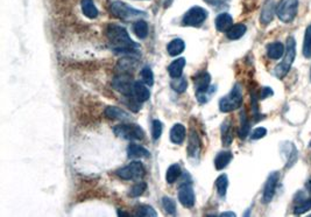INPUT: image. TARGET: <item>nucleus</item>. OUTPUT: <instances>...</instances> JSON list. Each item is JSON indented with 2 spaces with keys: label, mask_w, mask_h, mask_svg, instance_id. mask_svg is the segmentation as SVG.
<instances>
[{
  "label": "nucleus",
  "mask_w": 311,
  "mask_h": 217,
  "mask_svg": "<svg viewBox=\"0 0 311 217\" xmlns=\"http://www.w3.org/2000/svg\"><path fill=\"white\" fill-rule=\"evenodd\" d=\"M106 36L116 51L127 54L139 53V44L131 39L124 27L119 25H109L106 28Z\"/></svg>",
  "instance_id": "1"
},
{
  "label": "nucleus",
  "mask_w": 311,
  "mask_h": 217,
  "mask_svg": "<svg viewBox=\"0 0 311 217\" xmlns=\"http://www.w3.org/2000/svg\"><path fill=\"white\" fill-rule=\"evenodd\" d=\"M296 57V41L294 37H288L286 44V53L285 57L282 58V62L280 64L276 65L274 74L278 78H283L288 74L290 69H292V65L295 61Z\"/></svg>",
  "instance_id": "2"
},
{
  "label": "nucleus",
  "mask_w": 311,
  "mask_h": 217,
  "mask_svg": "<svg viewBox=\"0 0 311 217\" xmlns=\"http://www.w3.org/2000/svg\"><path fill=\"white\" fill-rule=\"evenodd\" d=\"M243 89H241L239 84H236L232 90L219 101V110L225 113L234 111L236 109L240 108L241 104H243Z\"/></svg>",
  "instance_id": "3"
},
{
  "label": "nucleus",
  "mask_w": 311,
  "mask_h": 217,
  "mask_svg": "<svg viewBox=\"0 0 311 217\" xmlns=\"http://www.w3.org/2000/svg\"><path fill=\"white\" fill-rule=\"evenodd\" d=\"M110 11H111L112 14L117 16V18L125 20V21L145 16V12L139 11V9H137L134 7H131L130 5H127L126 2H123V1L111 2Z\"/></svg>",
  "instance_id": "4"
},
{
  "label": "nucleus",
  "mask_w": 311,
  "mask_h": 217,
  "mask_svg": "<svg viewBox=\"0 0 311 217\" xmlns=\"http://www.w3.org/2000/svg\"><path fill=\"white\" fill-rule=\"evenodd\" d=\"M299 11V0H280L276 6V15L282 22H292Z\"/></svg>",
  "instance_id": "5"
},
{
  "label": "nucleus",
  "mask_w": 311,
  "mask_h": 217,
  "mask_svg": "<svg viewBox=\"0 0 311 217\" xmlns=\"http://www.w3.org/2000/svg\"><path fill=\"white\" fill-rule=\"evenodd\" d=\"M113 132L126 140H143L145 138L144 130L137 124H119L113 127Z\"/></svg>",
  "instance_id": "6"
},
{
  "label": "nucleus",
  "mask_w": 311,
  "mask_h": 217,
  "mask_svg": "<svg viewBox=\"0 0 311 217\" xmlns=\"http://www.w3.org/2000/svg\"><path fill=\"white\" fill-rule=\"evenodd\" d=\"M116 174L120 179H123V180L139 181L145 177L146 170H145L143 163H140V161H133V163L127 165V166L117 171Z\"/></svg>",
  "instance_id": "7"
},
{
  "label": "nucleus",
  "mask_w": 311,
  "mask_h": 217,
  "mask_svg": "<svg viewBox=\"0 0 311 217\" xmlns=\"http://www.w3.org/2000/svg\"><path fill=\"white\" fill-rule=\"evenodd\" d=\"M207 18V11L205 8L199 7V6H195L191 7L188 12L183 15L182 23L183 26L189 27H199L203 25Z\"/></svg>",
  "instance_id": "8"
},
{
  "label": "nucleus",
  "mask_w": 311,
  "mask_h": 217,
  "mask_svg": "<svg viewBox=\"0 0 311 217\" xmlns=\"http://www.w3.org/2000/svg\"><path fill=\"white\" fill-rule=\"evenodd\" d=\"M211 83V76L206 71L198 72L195 76V89L196 97L199 103H205L207 97V91Z\"/></svg>",
  "instance_id": "9"
},
{
  "label": "nucleus",
  "mask_w": 311,
  "mask_h": 217,
  "mask_svg": "<svg viewBox=\"0 0 311 217\" xmlns=\"http://www.w3.org/2000/svg\"><path fill=\"white\" fill-rule=\"evenodd\" d=\"M134 83L136 82L132 81L129 74H119V76L112 81V87L126 97H133Z\"/></svg>",
  "instance_id": "10"
},
{
  "label": "nucleus",
  "mask_w": 311,
  "mask_h": 217,
  "mask_svg": "<svg viewBox=\"0 0 311 217\" xmlns=\"http://www.w3.org/2000/svg\"><path fill=\"white\" fill-rule=\"evenodd\" d=\"M279 180H280L279 172H273V173L269 174L267 181H266V184H265L264 194H262V202L269 203L272 201L275 195V191H276V187H278Z\"/></svg>",
  "instance_id": "11"
},
{
  "label": "nucleus",
  "mask_w": 311,
  "mask_h": 217,
  "mask_svg": "<svg viewBox=\"0 0 311 217\" xmlns=\"http://www.w3.org/2000/svg\"><path fill=\"white\" fill-rule=\"evenodd\" d=\"M178 201L185 208H192L195 206L196 196L192 187L190 185H183L178 191Z\"/></svg>",
  "instance_id": "12"
},
{
  "label": "nucleus",
  "mask_w": 311,
  "mask_h": 217,
  "mask_svg": "<svg viewBox=\"0 0 311 217\" xmlns=\"http://www.w3.org/2000/svg\"><path fill=\"white\" fill-rule=\"evenodd\" d=\"M275 13L276 8L274 0H266L264 6H262L260 14V21L262 25H269L273 21V19H274Z\"/></svg>",
  "instance_id": "13"
},
{
  "label": "nucleus",
  "mask_w": 311,
  "mask_h": 217,
  "mask_svg": "<svg viewBox=\"0 0 311 217\" xmlns=\"http://www.w3.org/2000/svg\"><path fill=\"white\" fill-rule=\"evenodd\" d=\"M133 97L140 103H144L150 99L151 97L150 89L146 87V84H145L144 82H136V83H134Z\"/></svg>",
  "instance_id": "14"
},
{
  "label": "nucleus",
  "mask_w": 311,
  "mask_h": 217,
  "mask_svg": "<svg viewBox=\"0 0 311 217\" xmlns=\"http://www.w3.org/2000/svg\"><path fill=\"white\" fill-rule=\"evenodd\" d=\"M286 53L285 44L280 41H275V42L269 43L267 46V55L272 60H280Z\"/></svg>",
  "instance_id": "15"
},
{
  "label": "nucleus",
  "mask_w": 311,
  "mask_h": 217,
  "mask_svg": "<svg viewBox=\"0 0 311 217\" xmlns=\"http://www.w3.org/2000/svg\"><path fill=\"white\" fill-rule=\"evenodd\" d=\"M216 28L218 32H227L233 26V19L229 13H222L216 18Z\"/></svg>",
  "instance_id": "16"
},
{
  "label": "nucleus",
  "mask_w": 311,
  "mask_h": 217,
  "mask_svg": "<svg viewBox=\"0 0 311 217\" xmlns=\"http://www.w3.org/2000/svg\"><path fill=\"white\" fill-rule=\"evenodd\" d=\"M105 116L110 119H116V120H129L130 119V113L123 110L118 106H108L105 109Z\"/></svg>",
  "instance_id": "17"
},
{
  "label": "nucleus",
  "mask_w": 311,
  "mask_h": 217,
  "mask_svg": "<svg viewBox=\"0 0 311 217\" xmlns=\"http://www.w3.org/2000/svg\"><path fill=\"white\" fill-rule=\"evenodd\" d=\"M127 156L132 159H144V158L150 157V151L138 144H131L127 147Z\"/></svg>",
  "instance_id": "18"
},
{
  "label": "nucleus",
  "mask_w": 311,
  "mask_h": 217,
  "mask_svg": "<svg viewBox=\"0 0 311 217\" xmlns=\"http://www.w3.org/2000/svg\"><path fill=\"white\" fill-rule=\"evenodd\" d=\"M185 134H186V130L184 125H182V124H175L170 130L171 143H174L176 145L182 144L185 139Z\"/></svg>",
  "instance_id": "19"
},
{
  "label": "nucleus",
  "mask_w": 311,
  "mask_h": 217,
  "mask_svg": "<svg viewBox=\"0 0 311 217\" xmlns=\"http://www.w3.org/2000/svg\"><path fill=\"white\" fill-rule=\"evenodd\" d=\"M233 159V154L230 152V151H222L217 154L216 159H215V166L216 170L222 171L224 168L229 166V164L231 163V160Z\"/></svg>",
  "instance_id": "20"
},
{
  "label": "nucleus",
  "mask_w": 311,
  "mask_h": 217,
  "mask_svg": "<svg viewBox=\"0 0 311 217\" xmlns=\"http://www.w3.org/2000/svg\"><path fill=\"white\" fill-rule=\"evenodd\" d=\"M185 65V58L179 57L177 60H175L174 62H171L170 65L168 67L169 75H170L171 78H177L181 77L183 74V69H184Z\"/></svg>",
  "instance_id": "21"
},
{
  "label": "nucleus",
  "mask_w": 311,
  "mask_h": 217,
  "mask_svg": "<svg viewBox=\"0 0 311 217\" xmlns=\"http://www.w3.org/2000/svg\"><path fill=\"white\" fill-rule=\"evenodd\" d=\"M82 6V12L84 13V15L89 19H96L98 16L99 12L97 9L93 0H82L81 1Z\"/></svg>",
  "instance_id": "22"
},
{
  "label": "nucleus",
  "mask_w": 311,
  "mask_h": 217,
  "mask_svg": "<svg viewBox=\"0 0 311 217\" xmlns=\"http://www.w3.org/2000/svg\"><path fill=\"white\" fill-rule=\"evenodd\" d=\"M200 150V141L198 139V136L195 131H191L189 136V145H188V153L190 157H197Z\"/></svg>",
  "instance_id": "23"
},
{
  "label": "nucleus",
  "mask_w": 311,
  "mask_h": 217,
  "mask_svg": "<svg viewBox=\"0 0 311 217\" xmlns=\"http://www.w3.org/2000/svg\"><path fill=\"white\" fill-rule=\"evenodd\" d=\"M233 141V129L230 120L223 123L222 126V143L224 146H230Z\"/></svg>",
  "instance_id": "24"
},
{
  "label": "nucleus",
  "mask_w": 311,
  "mask_h": 217,
  "mask_svg": "<svg viewBox=\"0 0 311 217\" xmlns=\"http://www.w3.org/2000/svg\"><path fill=\"white\" fill-rule=\"evenodd\" d=\"M247 27L244 25V23H237V25H233L231 28L226 32L227 39L230 40H239L240 37H243L246 33Z\"/></svg>",
  "instance_id": "25"
},
{
  "label": "nucleus",
  "mask_w": 311,
  "mask_h": 217,
  "mask_svg": "<svg viewBox=\"0 0 311 217\" xmlns=\"http://www.w3.org/2000/svg\"><path fill=\"white\" fill-rule=\"evenodd\" d=\"M185 48V43L182 39H174L171 40L167 46V51L170 56H177L181 53H183Z\"/></svg>",
  "instance_id": "26"
},
{
  "label": "nucleus",
  "mask_w": 311,
  "mask_h": 217,
  "mask_svg": "<svg viewBox=\"0 0 311 217\" xmlns=\"http://www.w3.org/2000/svg\"><path fill=\"white\" fill-rule=\"evenodd\" d=\"M133 32L140 40L146 39L148 35V23L145 20H137L132 26Z\"/></svg>",
  "instance_id": "27"
},
{
  "label": "nucleus",
  "mask_w": 311,
  "mask_h": 217,
  "mask_svg": "<svg viewBox=\"0 0 311 217\" xmlns=\"http://www.w3.org/2000/svg\"><path fill=\"white\" fill-rule=\"evenodd\" d=\"M137 67V62L133 58H124L120 60L117 69H118L119 74H131V71L134 70V68Z\"/></svg>",
  "instance_id": "28"
},
{
  "label": "nucleus",
  "mask_w": 311,
  "mask_h": 217,
  "mask_svg": "<svg viewBox=\"0 0 311 217\" xmlns=\"http://www.w3.org/2000/svg\"><path fill=\"white\" fill-rule=\"evenodd\" d=\"M181 174H182L181 166L177 164H172L171 166H169L167 173H165V180H167L168 184H174V182L181 177Z\"/></svg>",
  "instance_id": "29"
},
{
  "label": "nucleus",
  "mask_w": 311,
  "mask_h": 217,
  "mask_svg": "<svg viewBox=\"0 0 311 217\" xmlns=\"http://www.w3.org/2000/svg\"><path fill=\"white\" fill-rule=\"evenodd\" d=\"M227 187H229V178H227L226 174H222L220 177L217 178L216 188L220 198H225Z\"/></svg>",
  "instance_id": "30"
},
{
  "label": "nucleus",
  "mask_w": 311,
  "mask_h": 217,
  "mask_svg": "<svg viewBox=\"0 0 311 217\" xmlns=\"http://www.w3.org/2000/svg\"><path fill=\"white\" fill-rule=\"evenodd\" d=\"M240 129H239V136L240 138H243V139H245L248 134H250V130H251V124L250 122H248V118H247V115L246 112L243 111L240 115Z\"/></svg>",
  "instance_id": "31"
},
{
  "label": "nucleus",
  "mask_w": 311,
  "mask_h": 217,
  "mask_svg": "<svg viewBox=\"0 0 311 217\" xmlns=\"http://www.w3.org/2000/svg\"><path fill=\"white\" fill-rule=\"evenodd\" d=\"M141 80L148 87H152L154 84V74L150 67H144L140 71Z\"/></svg>",
  "instance_id": "32"
},
{
  "label": "nucleus",
  "mask_w": 311,
  "mask_h": 217,
  "mask_svg": "<svg viewBox=\"0 0 311 217\" xmlns=\"http://www.w3.org/2000/svg\"><path fill=\"white\" fill-rule=\"evenodd\" d=\"M170 85L176 92H178V94H182V92H184L186 90V88H188V82H186L184 77L181 76V77L174 78V80L171 81Z\"/></svg>",
  "instance_id": "33"
},
{
  "label": "nucleus",
  "mask_w": 311,
  "mask_h": 217,
  "mask_svg": "<svg viewBox=\"0 0 311 217\" xmlns=\"http://www.w3.org/2000/svg\"><path fill=\"white\" fill-rule=\"evenodd\" d=\"M303 55L307 58L311 57V25L306 30V36H304V46H303Z\"/></svg>",
  "instance_id": "34"
},
{
  "label": "nucleus",
  "mask_w": 311,
  "mask_h": 217,
  "mask_svg": "<svg viewBox=\"0 0 311 217\" xmlns=\"http://www.w3.org/2000/svg\"><path fill=\"white\" fill-rule=\"evenodd\" d=\"M146 189H147L146 182L140 181V182H138L137 185H134L132 188H131L129 195L131 196V198H139V196L144 194Z\"/></svg>",
  "instance_id": "35"
},
{
  "label": "nucleus",
  "mask_w": 311,
  "mask_h": 217,
  "mask_svg": "<svg viewBox=\"0 0 311 217\" xmlns=\"http://www.w3.org/2000/svg\"><path fill=\"white\" fill-rule=\"evenodd\" d=\"M136 216H146V217H155L157 215L156 212L152 208L151 206H140L137 208V213L134 214Z\"/></svg>",
  "instance_id": "36"
},
{
  "label": "nucleus",
  "mask_w": 311,
  "mask_h": 217,
  "mask_svg": "<svg viewBox=\"0 0 311 217\" xmlns=\"http://www.w3.org/2000/svg\"><path fill=\"white\" fill-rule=\"evenodd\" d=\"M162 206L165 212L168 214H175L176 213V202L175 200H172L171 198H168V196H164L162 199Z\"/></svg>",
  "instance_id": "37"
},
{
  "label": "nucleus",
  "mask_w": 311,
  "mask_h": 217,
  "mask_svg": "<svg viewBox=\"0 0 311 217\" xmlns=\"http://www.w3.org/2000/svg\"><path fill=\"white\" fill-rule=\"evenodd\" d=\"M162 131H163V126H162L160 120H153V123H152V137H153L154 140H157L161 137Z\"/></svg>",
  "instance_id": "38"
},
{
  "label": "nucleus",
  "mask_w": 311,
  "mask_h": 217,
  "mask_svg": "<svg viewBox=\"0 0 311 217\" xmlns=\"http://www.w3.org/2000/svg\"><path fill=\"white\" fill-rule=\"evenodd\" d=\"M311 209V199H308V200H304V201H302L300 203L299 206L295 207V209H294V214L295 215H302V214L307 213L308 210Z\"/></svg>",
  "instance_id": "39"
},
{
  "label": "nucleus",
  "mask_w": 311,
  "mask_h": 217,
  "mask_svg": "<svg viewBox=\"0 0 311 217\" xmlns=\"http://www.w3.org/2000/svg\"><path fill=\"white\" fill-rule=\"evenodd\" d=\"M266 134H267V130H266L265 127H257V129L252 132L251 138L253 140H258V139H261V138H264Z\"/></svg>",
  "instance_id": "40"
},
{
  "label": "nucleus",
  "mask_w": 311,
  "mask_h": 217,
  "mask_svg": "<svg viewBox=\"0 0 311 217\" xmlns=\"http://www.w3.org/2000/svg\"><path fill=\"white\" fill-rule=\"evenodd\" d=\"M273 94H274V92H273V90L269 87H265V88H262V90H261V94H260V98L261 99H265V98H267L268 96H272Z\"/></svg>",
  "instance_id": "41"
},
{
  "label": "nucleus",
  "mask_w": 311,
  "mask_h": 217,
  "mask_svg": "<svg viewBox=\"0 0 311 217\" xmlns=\"http://www.w3.org/2000/svg\"><path fill=\"white\" fill-rule=\"evenodd\" d=\"M220 216H236V214H234V213H231V212H227V213L220 214Z\"/></svg>",
  "instance_id": "42"
},
{
  "label": "nucleus",
  "mask_w": 311,
  "mask_h": 217,
  "mask_svg": "<svg viewBox=\"0 0 311 217\" xmlns=\"http://www.w3.org/2000/svg\"><path fill=\"white\" fill-rule=\"evenodd\" d=\"M118 215H119V216H120V215H126V216H127V215H130V214L124 213V212H119V213H118Z\"/></svg>",
  "instance_id": "43"
},
{
  "label": "nucleus",
  "mask_w": 311,
  "mask_h": 217,
  "mask_svg": "<svg viewBox=\"0 0 311 217\" xmlns=\"http://www.w3.org/2000/svg\"><path fill=\"white\" fill-rule=\"evenodd\" d=\"M310 80H311V71H310Z\"/></svg>",
  "instance_id": "44"
},
{
  "label": "nucleus",
  "mask_w": 311,
  "mask_h": 217,
  "mask_svg": "<svg viewBox=\"0 0 311 217\" xmlns=\"http://www.w3.org/2000/svg\"><path fill=\"white\" fill-rule=\"evenodd\" d=\"M309 146H310V147H311V143H310V144H309Z\"/></svg>",
  "instance_id": "45"
}]
</instances>
